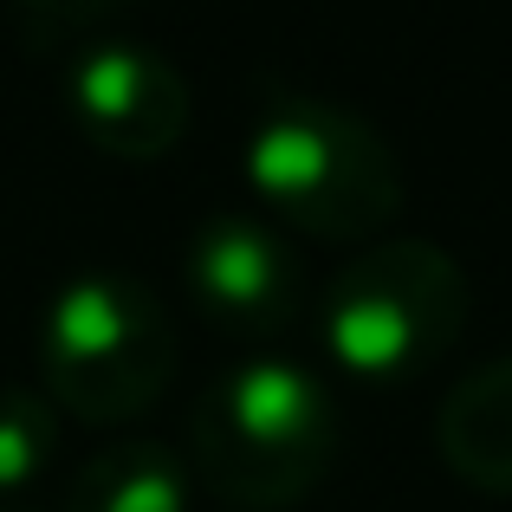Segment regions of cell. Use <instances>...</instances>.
Listing matches in <instances>:
<instances>
[{"label":"cell","mask_w":512,"mask_h":512,"mask_svg":"<svg viewBox=\"0 0 512 512\" xmlns=\"http://www.w3.org/2000/svg\"><path fill=\"white\" fill-rule=\"evenodd\" d=\"M247 188L273 221L331 247H370L402 214V163L389 137L338 98L273 91L240 150Z\"/></svg>","instance_id":"cell-1"},{"label":"cell","mask_w":512,"mask_h":512,"mask_svg":"<svg viewBox=\"0 0 512 512\" xmlns=\"http://www.w3.org/2000/svg\"><path fill=\"white\" fill-rule=\"evenodd\" d=\"M195 474L234 512L299 506L338 461V402L305 363L247 357L195 402Z\"/></svg>","instance_id":"cell-2"},{"label":"cell","mask_w":512,"mask_h":512,"mask_svg":"<svg viewBox=\"0 0 512 512\" xmlns=\"http://www.w3.org/2000/svg\"><path fill=\"white\" fill-rule=\"evenodd\" d=\"M467 273L435 240H370L357 260L331 273L318 299V338L331 363L363 383H409L441 363L467 325Z\"/></svg>","instance_id":"cell-3"},{"label":"cell","mask_w":512,"mask_h":512,"mask_svg":"<svg viewBox=\"0 0 512 512\" xmlns=\"http://www.w3.org/2000/svg\"><path fill=\"white\" fill-rule=\"evenodd\" d=\"M175 376V331L150 286L130 273H78L39 318V383L46 402L78 422H130Z\"/></svg>","instance_id":"cell-4"},{"label":"cell","mask_w":512,"mask_h":512,"mask_svg":"<svg viewBox=\"0 0 512 512\" xmlns=\"http://www.w3.org/2000/svg\"><path fill=\"white\" fill-rule=\"evenodd\" d=\"M65 111L91 150L117 163H163L188 137V78L137 39H104L65 65Z\"/></svg>","instance_id":"cell-5"},{"label":"cell","mask_w":512,"mask_h":512,"mask_svg":"<svg viewBox=\"0 0 512 512\" xmlns=\"http://www.w3.org/2000/svg\"><path fill=\"white\" fill-rule=\"evenodd\" d=\"M188 299L201 318L234 338H279L305 312V273L292 260L286 234L260 214H214L188 240Z\"/></svg>","instance_id":"cell-6"},{"label":"cell","mask_w":512,"mask_h":512,"mask_svg":"<svg viewBox=\"0 0 512 512\" xmlns=\"http://www.w3.org/2000/svg\"><path fill=\"white\" fill-rule=\"evenodd\" d=\"M435 448L454 480L480 493H512V357L467 370L441 396Z\"/></svg>","instance_id":"cell-7"},{"label":"cell","mask_w":512,"mask_h":512,"mask_svg":"<svg viewBox=\"0 0 512 512\" xmlns=\"http://www.w3.org/2000/svg\"><path fill=\"white\" fill-rule=\"evenodd\" d=\"M65 512H188V467L163 441H117L72 474Z\"/></svg>","instance_id":"cell-8"},{"label":"cell","mask_w":512,"mask_h":512,"mask_svg":"<svg viewBox=\"0 0 512 512\" xmlns=\"http://www.w3.org/2000/svg\"><path fill=\"white\" fill-rule=\"evenodd\" d=\"M59 461V409L39 389L0 383V500L33 487Z\"/></svg>","instance_id":"cell-9"},{"label":"cell","mask_w":512,"mask_h":512,"mask_svg":"<svg viewBox=\"0 0 512 512\" xmlns=\"http://www.w3.org/2000/svg\"><path fill=\"white\" fill-rule=\"evenodd\" d=\"M13 20H20V33L33 39V46H52V39H72L85 33V26H98L111 7H124V0H7Z\"/></svg>","instance_id":"cell-10"}]
</instances>
